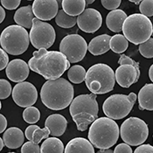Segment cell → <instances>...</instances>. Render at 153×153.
Segmentation results:
<instances>
[{"label":"cell","mask_w":153,"mask_h":153,"mask_svg":"<svg viewBox=\"0 0 153 153\" xmlns=\"http://www.w3.org/2000/svg\"><path fill=\"white\" fill-rule=\"evenodd\" d=\"M64 153H95L93 144L84 137H75L68 143Z\"/></svg>","instance_id":"cell-19"},{"label":"cell","mask_w":153,"mask_h":153,"mask_svg":"<svg viewBox=\"0 0 153 153\" xmlns=\"http://www.w3.org/2000/svg\"><path fill=\"white\" fill-rule=\"evenodd\" d=\"M39 127L38 125H30L28 126L26 129H25V137L29 140V141H33V134L35 132L36 130H39Z\"/></svg>","instance_id":"cell-39"},{"label":"cell","mask_w":153,"mask_h":153,"mask_svg":"<svg viewBox=\"0 0 153 153\" xmlns=\"http://www.w3.org/2000/svg\"><path fill=\"white\" fill-rule=\"evenodd\" d=\"M21 153H40V147L33 141L26 142L21 147Z\"/></svg>","instance_id":"cell-34"},{"label":"cell","mask_w":153,"mask_h":153,"mask_svg":"<svg viewBox=\"0 0 153 153\" xmlns=\"http://www.w3.org/2000/svg\"><path fill=\"white\" fill-rule=\"evenodd\" d=\"M120 135L125 143L139 146L148 138L149 128L147 123L140 118H127L121 125Z\"/></svg>","instance_id":"cell-9"},{"label":"cell","mask_w":153,"mask_h":153,"mask_svg":"<svg viewBox=\"0 0 153 153\" xmlns=\"http://www.w3.org/2000/svg\"><path fill=\"white\" fill-rule=\"evenodd\" d=\"M127 17V14L123 10L117 9L115 11H111L108 13L106 17L107 27L110 31L119 33L121 31H123V26Z\"/></svg>","instance_id":"cell-22"},{"label":"cell","mask_w":153,"mask_h":153,"mask_svg":"<svg viewBox=\"0 0 153 153\" xmlns=\"http://www.w3.org/2000/svg\"><path fill=\"white\" fill-rule=\"evenodd\" d=\"M68 121L60 114H53L50 115L46 119L45 127L49 129L52 137H60L67 130Z\"/></svg>","instance_id":"cell-17"},{"label":"cell","mask_w":153,"mask_h":153,"mask_svg":"<svg viewBox=\"0 0 153 153\" xmlns=\"http://www.w3.org/2000/svg\"><path fill=\"white\" fill-rule=\"evenodd\" d=\"M28 65L31 70L40 74L47 81L59 79L71 68L69 60L62 53L47 51L45 48L33 52Z\"/></svg>","instance_id":"cell-1"},{"label":"cell","mask_w":153,"mask_h":153,"mask_svg":"<svg viewBox=\"0 0 153 153\" xmlns=\"http://www.w3.org/2000/svg\"><path fill=\"white\" fill-rule=\"evenodd\" d=\"M40 118V112L36 107H28L23 111V119L25 122L34 124L37 122L39 121Z\"/></svg>","instance_id":"cell-29"},{"label":"cell","mask_w":153,"mask_h":153,"mask_svg":"<svg viewBox=\"0 0 153 153\" xmlns=\"http://www.w3.org/2000/svg\"><path fill=\"white\" fill-rule=\"evenodd\" d=\"M87 71L81 65H74L68 70V77L69 82L74 84H80L86 79Z\"/></svg>","instance_id":"cell-27"},{"label":"cell","mask_w":153,"mask_h":153,"mask_svg":"<svg viewBox=\"0 0 153 153\" xmlns=\"http://www.w3.org/2000/svg\"><path fill=\"white\" fill-rule=\"evenodd\" d=\"M110 39L111 37L108 34H102V35L94 37L89 42L88 50L89 51L91 54H93L94 56L104 54L110 49V47H109Z\"/></svg>","instance_id":"cell-20"},{"label":"cell","mask_w":153,"mask_h":153,"mask_svg":"<svg viewBox=\"0 0 153 153\" xmlns=\"http://www.w3.org/2000/svg\"><path fill=\"white\" fill-rule=\"evenodd\" d=\"M0 12H1V18H0V23H3V21L5 19V12L4 8L3 6H0Z\"/></svg>","instance_id":"cell-42"},{"label":"cell","mask_w":153,"mask_h":153,"mask_svg":"<svg viewBox=\"0 0 153 153\" xmlns=\"http://www.w3.org/2000/svg\"><path fill=\"white\" fill-rule=\"evenodd\" d=\"M149 77H150L151 81H152L153 83V64L151 66V68H150V69H149Z\"/></svg>","instance_id":"cell-43"},{"label":"cell","mask_w":153,"mask_h":153,"mask_svg":"<svg viewBox=\"0 0 153 153\" xmlns=\"http://www.w3.org/2000/svg\"><path fill=\"white\" fill-rule=\"evenodd\" d=\"M30 35L25 28L18 25H12L4 29L0 36L2 49L11 55H20L29 47Z\"/></svg>","instance_id":"cell-7"},{"label":"cell","mask_w":153,"mask_h":153,"mask_svg":"<svg viewBox=\"0 0 153 153\" xmlns=\"http://www.w3.org/2000/svg\"><path fill=\"white\" fill-rule=\"evenodd\" d=\"M33 11L36 18L41 21H49L55 18L59 12L56 0H35L33 3Z\"/></svg>","instance_id":"cell-15"},{"label":"cell","mask_w":153,"mask_h":153,"mask_svg":"<svg viewBox=\"0 0 153 153\" xmlns=\"http://www.w3.org/2000/svg\"><path fill=\"white\" fill-rule=\"evenodd\" d=\"M123 36L134 45H141L151 39L153 25L151 19L141 13H134L127 17L123 26Z\"/></svg>","instance_id":"cell-6"},{"label":"cell","mask_w":153,"mask_h":153,"mask_svg":"<svg viewBox=\"0 0 153 153\" xmlns=\"http://www.w3.org/2000/svg\"><path fill=\"white\" fill-rule=\"evenodd\" d=\"M0 98L1 100L3 99H6L10 96V94H12V88L11 83L8 81L4 80V79H1L0 80Z\"/></svg>","instance_id":"cell-31"},{"label":"cell","mask_w":153,"mask_h":153,"mask_svg":"<svg viewBox=\"0 0 153 153\" xmlns=\"http://www.w3.org/2000/svg\"><path fill=\"white\" fill-rule=\"evenodd\" d=\"M138 50L142 56H143L144 58L147 59L153 58V38L149 39L144 43L139 45Z\"/></svg>","instance_id":"cell-30"},{"label":"cell","mask_w":153,"mask_h":153,"mask_svg":"<svg viewBox=\"0 0 153 153\" xmlns=\"http://www.w3.org/2000/svg\"><path fill=\"white\" fill-rule=\"evenodd\" d=\"M14 21L18 25H20L25 29H32L34 18L33 11V5H26L18 9L14 14Z\"/></svg>","instance_id":"cell-21"},{"label":"cell","mask_w":153,"mask_h":153,"mask_svg":"<svg viewBox=\"0 0 153 153\" xmlns=\"http://www.w3.org/2000/svg\"><path fill=\"white\" fill-rule=\"evenodd\" d=\"M152 35H153V33H152Z\"/></svg>","instance_id":"cell-49"},{"label":"cell","mask_w":153,"mask_h":153,"mask_svg":"<svg viewBox=\"0 0 153 153\" xmlns=\"http://www.w3.org/2000/svg\"><path fill=\"white\" fill-rule=\"evenodd\" d=\"M49 135H51V132L48 128L45 127L44 129H39L34 132L33 137V142L35 143H39L42 139H47L49 137Z\"/></svg>","instance_id":"cell-33"},{"label":"cell","mask_w":153,"mask_h":153,"mask_svg":"<svg viewBox=\"0 0 153 153\" xmlns=\"http://www.w3.org/2000/svg\"><path fill=\"white\" fill-rule=\"evenodd\" d=\"M130 2H131V3H134V4H140L142 1H140V0H138V1H135V0H130Z\"/></svg>","instance_id":"cell-46"},{"label":"cell","mask_w":153,"mask_h":153,"mask_svg":"<svg viewBox=\"0 0 153 153\" xmlns=\"http://www.w3.org/2000/svg\"><path fill=\"white\" fill-rule=\"evenodd\" d=\"M134 153H153V146L149 143L141 144L135 150Z\"/></svg>","instance_id":"cell-40"},{"label":"cell","mask_w":153,"mask_h":153,"mask_svg":"<svg viewBox=\"0 0 153 153\" xmlns=\"http://www.w3.org/2000/svg\"><path fill=\"white\" fill-rule=\"evenodd\" d=\"M93 3H94V0H88V1H86V4H91Z\"/></svg>","instance_id":"cell-47"},{"label":"cell","mask_w":153,"mask_h":153,"mask_svg":"<svg viewBox=\"0 0 153 153\" xmlns=\"http://www.w3.org/2000/svg\"><path fill=\"white\" fill-rule=\"evenodd\" d=\"M152 138H153V137H152Z\"/></svg>","instance_id":"cell-50"},{"label":"cell","mask_w":153,"mask_h":153,"mask_svg":"<svg viewBox=\"0 0 153 153\" xmlns=\"http://www.w3.org/2000/svg\"><path fill=\"white\" fill-rule=\"evenodd\" d=\"M12 100L19 107H32L38 99V91L33 84L28 82L17 83L12 89Z\"/></svg>","instance_id":"cell-13"},{"label":"cell","mask_w":153,"mask_h":153,"mask_svg":"<svg viewBox=\"0 0 153 153\" xmlns=\"http://www.w3.org/2000/svg\"><path fill=\"white\" fill-rule=\"evenodd\" d=\"M99 107L96 101V94H80L74 98L69 107V112L77 130L85 131L98 117Z\"/></svg>","instance_id":"cell-3"},{"label":"cell","mask_w":153,"mask_h":153,"mask_svg":"<svg viewBox=\"0 0 153 153\" xmlns=\"http://www.w3.org/2000/svg\"><path fill=\"white\" fill-rule=\"evenodd\" d=\"M74 95L73 85L64 78L47 81L40 90L42 103L52 110H61L68 108L74 100Z\"/></svg>","instance_id":"cell-2"},{"label":"cell","mask_w":153,"mask_h":153,"mask_svg":"<svg viewBox=\"0 0 153 153\" xmlns=\"http://www.w3.org/2000/svg\"><path fill=\"white\" fill-rule=\"evenodd\" d=\"M137 95L130 93L129 95L122 94L108 96L102 104V110L107 117L113 120H121L127 117L136 103Z\"/></svg>","instance_id":"cell-8"},{"label":"cell","mask_w":153,"mask_h":153,"mask_svg":"<svg viewBox=\"0 0 153 153\" xmlns=\"http://www.w3.org/2000/svg\"><path fill=\"white\" fill-rule=\"evenodd\" d=\"M102 4L105 9L110 10L111 12L117 10V8L121 4V0H102Z\"/></svg>","instance_id":"cell-35"},{"label":"cell","mask_w":153,"mask_h":153,"mask_svg":"<svg viewBox=\"0 0 153 153\" xmlns=\"http://www.w3.org/2000/svg\"><path fill=\"white\" fill-rule=\"evenodd\" d=\"M20 0H2L1 4L7 10H15L20 5Z\"/></svg>","instance_id":"cell-36"},{"label":"cell","mask_w":153,"mask_h":153,"mask_svg":"<svg viewBox=\"0 0 153 153\" xmlns=\"http://www.w3.org/2000/svg\"><path fill=\"white\" fill-rule=\"evenodd\" d=\"M120 135L118 124L111 118H97L90 125L88 140L95 148L100 150L110 149L114 146Z\"/></svg>","instance_id":"cell-4"},{"label":"cell","mask_w":153,"mask_h":153,"mask_svg":"<svg viewBox=\"0 0 153 153\" xmlns=\"http://www.w3.org/2000/svg\"><path fill=\"white\" fill-rule=\"evenodd\" d=\"M85 82L92 94H107L115 87V72L107 64H94L87 71Z\"/></svg>","instance_id":"cell-5"},{"label":"cell","mask_w":153,"mask_h":153,"mask_svg":"<svg viewBox=\"0 0 153 153\" xmlns=\"http://www.w3.org/2000/svg\"><path fill=\"white\" fill-rule=\"evenodd\" d=\"M102 24V17L97 10L88 8L78 16L77 25L78 27L87 33H94L100 29Z\"/></svg>","instance_id":"cell-14"},{"label":"cell","mask_w":153,"mask_h":153,"mask_svg":"<svg viewBox=\"0 0 153 153\" xmlns=\"http://www.w3.org/2000/svg\"><path fill=\"white\" fill-rule=\"evenodd\" d=\"M62 10L72 17L80 16L87 6L85 0H63L61 1Z\"/></svg>","instance_id":"cell-24"},{"label":"cell","mask_w":153,"mask_h":153,"mask_svg":"<svg viewBox=\"0 0 153 153\" xmlns=\"http://www.w3.org/2000/svg\"><path fill=\"white\" fill-rule=\"evenodd\" d=\"M139 10L141 14L146 17L153 16V0H144L139 4Z\"/></svg>","instance_id":"cell-32"},{"label":"cell","mask_w":153,"mask_h":153,"mask_svg":"<svg viewBox=\"0 0 153 153\" xmlns=\"http://www.w3.org/2000/svg\"><path fill=\"white\" fill-rule=\"evenodd\" d=\"M65 146L62 141L55 137H48L40 146V153H64Z\"/></svg>","instance_id":"cell-25"},{"label":"cell","mask_w":153,"mask_h":153,"mask_svg":"<svg viewBox=\"0 0 153 153\" xmlns=\"http://www.w3.org/2000/svg\"><path fill=\"white\" fill-rule=\"evenodd\" d=\"M114 153H132V149L129 144L125 143H119L117 146H116Z\"/></svg>","instance_id":"cell-38"},{"label":"cell","mask_w":153,"mask_h":153,"mask_svg":"<svg viewBox=\"0 0 153 153\" xmlns=\"http://www.w3.org/2000/svg\"><path fill=\"white\" fill-rule=\"evenodd\" d=\"M4 146H5V144H4V142L3 140V138L1 137V138H0V151L3 150Z\"/></svg>","instance_id":"cell-45"},{"label":"cell","mask_w":153,"mask_h":153,"mask_svg":"<svg viewBox=\"0 0 153 153\" xmlns=\"http://www.w3.org/2000/svg\"><path fill=\"white\" fill-rule=\"evenodd\" d=\"M9 56L4 49H0V70H4L9 65Z\"/></svg>","instance_id":"cell-37"},{"label":"cell","mask_w":153,"mask_h":153,"mask_svg":"<svg viewBox=\"0 0 153 153\" xmlns=\"http://www.w3.org/2000/svg\"><path fill=\"white\" fill-rule=\"evenodd\" d=\"M29 35L31 44L39 50L51 47L56 39L55 30L53 25L47 22L41 21L37 18L33 19V27Z\"/></svg>","instance_id":"cell-11"},{"label":"cell","mask_w":153,"mask_h":153,"mask_svg":"<svg viewBox=\"0 0 153 153\" xmlns=\"http://www.w3.org/2000/svg\"><path fill=\"white\" fill-rule=\"evenodd\" d=\"M120 65L115 72L116 82L122 88H128L140 78L139 63L125 54H122L118 59Z\"/></svg>","instance_id":"cell-10"},{"label":"cell","mask_w":153,"mask_h":153,"mask_svg":"<svg viewBox=\"0 0 153 153\" xmlns=\"http://www.w3.org/2000/svg\"><path fill=\"white\" fill-rule=\"evenodd\" d=\"M55 22L62 28H72L77 23L76 17L68 15L63 10H59L57 16L55 17Z\"/></svg>","instance_id":"cell-28"},{"label":"cell","mask_w":153,"mask_h":153,"mask_svg":"<svg viewBox=\"0 0 153 153\" xmlns=\"http://www.w3.org/2000/svg\"><path fill=\"white\" fill-rule=\"evenodd\" d=\"M110 49L116 53H123L129 47V41L123 34H116L110 39Z\"/></svg>","instance_id":"cell-26"},{"label":"cell","mask_w":153,"mask_h":153,"mask_svg":"<svg viewBox=\"0 0 153 153\" xmlns=\"http://www.w3.org/2000/svg\"><path fill=\"white\" fill-rule=\"evenodd\" d=\"M88 45L85 39L79 34H69L64 37L59 43V52L70 63H76L85 57Z\"/></svg>","instance_id":"cell-12"},{"label":"cell","mask_w":153,"mask_h":153,"mask_svg":"<svg viewBox=\"0 0 153 153\" xmlns=\"http://www.w3.org/2000/svg\"><path fill=\"white\" fill-rule=\"evenodd\" d=\"M7 153H16V152H7Z\"/></svg>","instance_id":"cell-48"},{"label":"cell","mask_w":153,"mask_h":153,"mask_svg":"<svg viewBox=\"0 0 153 153\" xmlns=\"http://www.w3.org/2000/svg\"><path fill=\"white\" fill-rule=\"evenodd\" d=\"M29 65L20 59H14L10 61L8 67L5 69V74L9 80L13 82H23L27 79L30 73Z\"/></svg>","instance_id":"cell-16"},{"label":"cell","mask_w":153,"mask_h":153,"mask_svg":"<svg viewBox=\"0 0 153 153\" xmlns=\"http://www.w3.org/2000/svg\"><path fill=\"white\" fill-rule=\"evenodd\" d=\"M0 124H1V128H0V133H3L6 130L7 127V120L4 117V115L0 116Z\"/></svg>","instance_id":"cell-41"},{"label":"cell","mask_w":153,"mask_h":153,"mask_svg":"<svg viewBox=\"0 0 153 153\" xmlns=\"http://www.w3.org/2000/svg\"><path fill=\"white\" fill-rule=\"evenodd\" d=\"M140 110L153 111V83L145 84L137 94Z\"/></svg>","instance_id":"cell-23"},{"label":"cell","mask_w":153,"mask_h":153,"mask_svg":"<svg viewBox=\"0 0 153 153\" xmlns=\"http://www.w3.org/2000/svg\"><path fill=\"white\" fill-rule=\"evenodd\" d=\"M2 138L7 148L18 149L24 143L25 136L20 129L17 127H11L4 132Z\"/></svg>","instance_id":"cell-18"},{"label":"cell","mask_w":153,"mask_h":153,"mask_svg":"<svg viewBox=\"0 0 153 153\" xmlns=\"http://www.w3.org/2000/svg\"><path fill=\"white\" fill-rule=\"evenodd\" d=\"M96 153H114V152L111 149H106V150H100Z\"/></svg>","instance_id":"cell-44"}]
</instances>
